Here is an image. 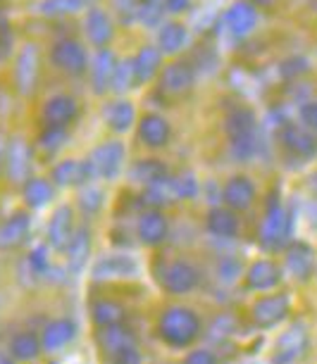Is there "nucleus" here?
<instances>
[{
  "instance_id": "7c9ffc66",
  "label": "nucleus",
  "mask_w": 317,
  "mask_h": 364,
  "mask_svg": "<svg viewBox=\"0 0 317 364\" xmlns=\"http://www.w3.org/2000/svg\"><path fill=\"white\" fill-rule=\"evenodd\" d=\"M41 350H43V343H41V338L36 333H29V331L17 333L15 338H12V343H10V353H12V357H15L17 362L36 360Z\"/></svg>"
},
{
  "instance_id": "6e6552de",
  "label": "nucleus",
  "mask_w": 317,
  "mask_h": 364,
  "mask_svg": "<svg viewBox=\"0 0 317 364\" xmlns=\"http://www.w3.org/2000/svg\"><path fill=\"white\" fill-rule=\"evenodd\" d=\"M74 236V212L70 205H62L53 212L51 224H48V245L53 250H67Z\"/></svg>"
},
{
  "instance_id": "c03bdc74",
  "label": "nucleus",
  "mask_w": 317,
  "mask_h": 364,
  "mask_svg": "<svg viewBox=\"0 0 317 364\" xmlns=\"http://www.w3.org/2000/svg\"><path fill=\"white\" fill-rule=\"evenodd\" d=\"M79 200H81V210H84V212H95L100 208V203H103V193L95 186L88 183V188L81 193Z\"/></svg>"
},
{
  "instance_id": "f8f14e48",
  "label": "nucleus",
  "mask_w": 317,
  "mask_h": 364,
  "mask_svg": "<svg viewBox=\"0 0 317 364\" xmlns=\"http://www.w3.org/2000/svg\"><path fill=\"white\" fill-rule=\"evenodd\" d=\"M281 143L298 157H313L317 153V136L310 129L284 124L281 129Z\"/></svg>"
},
{
  "instance_id": "9b49d317",
  "label": "nucleus",
  "mask_w": 317,
  "mask_h": 364,
  "mask_svg": "<svg viewBox=\"0 0 317 364\" xmlns=\"http://www.w3.org/2000/svg\"><path fill=\"white\" fill-rule=\"evenodd\" d=\"M222 198L229 210H248L256 198V186L248 176H232L224 183Z\"/></svg>"
},
{
  "instance_id": "f3484780",
  "label": "nucleus",
  "mask_w": 317,
  "mask_h": 364,
  "mask_svg": "<svg viewBox=\"0 0 317 364\" xmlns=\"http://www.w3.org/2000/svg\"><path fill=\"white\" fill-rule=\"evenodd\" d=\"M139 139L148 148H162L170 141V124L160 114H146L139 122Z\"/></svg>"
},
{
  "instance_id": "8fccbe9b",
  "label": "nucleus",
  "mask_w": 317,
  "mask_h": 364,
  "mask_svg": "<svg viewBox=\"0 0 317 364\" xmlns=\"http://www.w3.org/2000/svg\"><path fill=\"white\" fill-rule=\"evenodd\" d=\"M162 8L167 12H184L189 8V0H162Z\"/></svg>"
},
{
  "instance_id": "473e14b6",
  "label": "nucleus",
  "mask_w": 317,
  "mask_h": 364,
  "mask_svg": "<svg viewBox=\"0 0 317 364\" xmlns=\"http://www.w3.org/2000/svg\"><path fill=\"white\" fill-rule=\"evenodd\" d=\"M208 229L219 238H232L239 231V219L232 210L227 208H215L208 215Z\"/></svg>"
},
{
  "instance_id": "09e8293b",
  "label": "nucleus",
  "mask_w": 317,
  "mask_h": 364,
  "mask_svg": "<svg viewBox=\"0 0 317 364\" xmlns=\"http://www.w3.org/2000/svg\"><path fill=\"white\" fill-rule=\"evenodd\" d=\"M113 364H141V355L136 348H129V350H124V353L115 355Z\"/></svg>"
},
{
  "instance_id": "bb28decb",
  "label": "nucleus",
  "mask_w": 317,
  "mask_h": 364,
  "mask_svg": "<svg viewBox=\"0 0 317 364\" xmlns=\"http://www.w3.org/2000/svg\"><path fill=\"white\" fill-rule=\"evenodd\" d=\"M136 274V262L129 255H110L103 257L93 269L95 279H122Z\"/></svg>"
},
{
  "instance_id": "39448f33",
  "label": "nucleus",
  "mask_w": 317,
  "mask_h": 364,
  "mask_svg": "<svg viewBox=\"0 0 317 364\" xmlns=\"http://www.w3.org/2000/svg\"><path fill=\"white\" fill-rule=\"evenodd\" d=\"M289 229H291V222H289L284 208L279 203H272L265 215L263 226H260V240H263V245L265 248H277V245L286 240Z\"/></svg>"
},
{
  "instance_id": "c9c22d12",
  "label": "nucleus",
  "mask_w": 317,
  "mask_h": 364,
  "mask_svg": "<svg viewBox=\"0 0 317 364\" xmlns=\"http://www.w3.org/2000/svg\"><path fill=\"white\" fill-rule=\"evenodd\" d=\"M53 198V188L46 178H29L24 186V200L29 208H43L46 203H51Z\"/></svg>"
},
{
  "instance_id": "f03ea898",
  "label": "nucleus",
  "mask_w": 317,
  "mask_h": 364,
  "mask_svg": "<svg viewBox=\"0 0 317 364\" xmlns=\"http://www.w3.org/2000/svg\"><path fill=\"white\" fill-rule=\"evenodd\" d=\"M51 60L58 70H62L65 74H72V77H81L88 67L84 46L74 38H60L58 43L51 48Z\"/></svg>"
},
{
  "instance_id": "a19ab883",
  "label": "nucleus",
  "mask_w": 317,
  "mask_h": 364,
  "mask_svg": "<svg viewBox=\"0 0 317 364\" xmlns=\"http://www.w3.org/2000/svg\"><path fill=\"white\" fill-rule=\"evenodd\" d=\"M172 188L177 198H194L198 193V183L191 174H179L172 178Z\"/></svg>"
},
{
  "instance_id": "ea45409f",
  "label": "nucleus",
  "mask_w": 317,
  "mask_h": 364,
  "mask_svg": "<svg viewBox=\"0 0 317 364\" xmlns=\"http://www.w3.org/2000/svg\"><path fill=\"white\" fill-rule=\"evenodd\" d=\"M81 5H84L81 0H43L38 8L48 17H58V15H72V12H77Z\"/></svg>"
},
{
  "instance_id": "4c0bfd02",
  "label": "nucleus",
  "mask_w": 317,
  "mask_h": 364,
  "mask_svg": "<svg viewBox=\"0 0 317 364\" xmlns=\"http://www.w3.org/2000/svg\"><path fill=\"white\" fill-rule=\"evenodd\" d=\"M136 84V72H134V60H124V63H117L115 77H113V88L117 93L129 91Z\"/></svg>"
},
{
  "instance_id": "2f4dec72",
  "label": "nucleus",
  "mask_w": 317,
  "mask_h": 364,
  "mask_svg": "<svg viewBox=\"0 0 317 364\" xmlns=\"http://www.w3.org/2000/svg\"><path fill=\"white\" fill-rule=\"evenodd\" d=\"M91 314H93V321H95V324H98L100 328L122 326L124 317H127L124 307H122V305H117V302H113V300H98V302H93Z\"/></svg>"
},
{
  "instance_id": "ddd939ff",
  "label": "nucleus",
  "mask_w": 317,
  "mask_h": 364,
  "mask_svg": "<svg viewBox=\"0 0 317 364\" xmlns=\"http://www.w3.org/2000/svg\"><path fill=\"white\" fill-rule=\"evenodd\" d=\"M29 164H31V153L24 139H12L8 143V153H5V167H8V176L12 181H24L29 174Z\"/></svg>"
},
{
  "instance_id": "58836bf2",
  "label": "nucleus",
  "mask_w": 317,
  "mask_h": 364,
  "mask_svg": "<svg viewBox=\"0 0 317 364\" xmlns=\"http://www.w3.org/2000/svg\"><path fill=\"white\" fill-rule=\"evenodd\" d=\"M67 141V129H60V127H46L43 132L38 136V146L46 150V153H55L65 146Z\"/></svg>"
},
{
  "instance_id": "cd10ccee",
  "label": "nucleus",
  "mask_w": 317,
  "mask_h": 364,
  "mask_svg": "<svg viewBox=\"0 0 317 364\" xmlns=\"http://www.w3.org/2000/svg\"><path fill=\"white\" fill-rule=\"evenodd\" d=\"M162 65V50L160 48L146 46L141 48L139 55L134 58V72H136V84H146L157 74Z\"/></svg>"
},
{
  "instance_id": "423d86ee",
  "label": "nucleus",
  "mask_w": 317,
  "mask_h": 364,
  "mask_svg": "<svg viewBox=\"0 0 317 364\" xmlns=\"http://www.w3.org/2000/svg\"><path fill=\"white\" fill-rule=\"evenodd\" d=\"M38 81V48L24 46L15 63V84L22 95H29Z\"/></svg>"
},
{
  "instance_id": "7ed1b4c3",
  "label": "nucleus",
  "mask_w": 317,
  "mask_h": 364,
  "mask_svg": "<svg viewBox=\"0 0 317 364\" xmlns=\"http://www.w3.org/2000/svg\"><path fill=\"white\" fill-rule=\"evenodd\" d=\"M160 284L167 293L175 295L191 293L198 286V269L191 262L175 259V262L165 264V269L160 272Z\"/></svg>"
},
{
  "instance_id": "49530a36",
  "label": "nucleus",
  "mask_w": 317,
  "mask_h": 364,
  "mask_svg": "<svg viewBox=\"0 0 317 364\" xmlns=\"http://www.w3.org/2000/svg\"><path fill=\"white\" fill-rule=\"evenodd\" d=\"M48 264H51V262H48V252H46V248H36V250H33L31 255H29V267H31V269L36 272V274H43V272L48 269Z\"/></svg>"
},
{
  "instance_id": "c85d7f7f",
  "label": "nucleus",
  "mask_w": 317,
  "mask_h": 364,
  "mask_svg": "<svg viewBox=\"0 0 317 364\" xmlns=\"http://www.w3.org/2000/svg\"><path fill=\"white\" fill-rule=\"evenodd\" d=\"M103 117H105L108 127L113 129V132L117 134H124L129 132L134 124V105L129 100H113L105 105V112H103Z\"/></svg>"
},
{
  "instance_id": "f704fd0d",
  "label": "nucleus",
  "mask_w": 317,
  "mask_h": 364,
  "mask_svg": "<svg viewBox=\"0 0 317 364\" xmlns=\"http://www.w3.org/2000/svg\"><path fill=\"white\" fill-rule=\"evenodd\" d=\"M134 178L143 183V186H153V183L167 178V167L157 160H141L134 167Z\"/></svg>"
},
{
  "instance_id": "20e7f679",
  "label": "nucleus",
  "mask_w": 317,
  "mask_h": 364,
  "mask_svg": "<svg viewBox=\"0 0 317 364\" xmlns=\"http://www.w3.org/2000/svg\"><path fill=\"white\" fill-rule=\"evenodd\" d=\"M88 162H91V169L95 176L115 178L122 171V164H124V146L120 141L103 143V146L93 150V155L88 157Z\"/></svg>"
},
{
  "instance_id": "0eeeda50",
  "label": "nucleus",
  "mask_w": 317,
  "mask_h": 364,
  "mask_svg": "<svg viewBox=\"0 0 317 364\" xmlns=\"http://www.w3.org/2000/svg\"><path fill=\"white\" fill-rule=\"evenodd\" d=\"M308 348V333L303 326H291L289 331H284L279 336L277 341V348H274V357L272 362L274 364H291L296 362L298 357H303Z\"/></svg>"
},
{
  "instance_id": "aec40b11",
  "label": "nucleus",
  "mask_w": 317,
  "mask_h": 364,
  "mask_svg": "<svg viewBox=\"0 0 317 364\" xmlns=\"http://www.w3.org/2000/svg\"><path fill=\"white\" fill-rule=\"evenodd\" d=\"M136 231H139V238L143 245H157V243H162L165 236H167V219H165V215H160L157 210L143 212Z\"/></svg>"
},
{
  "instance_id": "3c124183",
  "label": "nucleus",
  "mask_w": 317,
  "mask_h": 364,
  "mask_svg": "<svg viewBox=\"0 0 317 364\" xmlns=\"http://www.w3.org/2000/svg\"><path fill=\"white\" fill-rule=\"evenodd\" d=\"M5 153H8V148H5V141H3V136H0V164L5 162Z\"/></svg>"
},
{
  "instance_id": "e433bc0d",
  "label": "nucleus",
  "mask_w": 317,
  "mask_h": 364,
  "mask_svg": "<svg viewBox=\"0 0 317 364\" xmlns=\"http://www.w3.org/2000/svg\"><path fill=\"white\" fill-rule=\"evenodd\" d=\"M172 198L175 196V188H172V178H165V181H157L153 186H146L143 191V200L153 208H162V205H170Z\"/></svg>"
},
{
  "instance_id": "dca6fc26",
  "label": "nucleus",
  "mask_w": 317,
  "mask_h": 364,
  "mask_svg": "<svg viewBox=\"0 0 317 364\" xmlns=\"http://www.w3.org/2000/svg\"><path fill=\"white\" fill-rule=\"evenodd\" d=\"M95 174L91 169V162H77L65 160L53 169V178L58 186H77V183H88Z\"/></svg>"
},
{
  "instance_id": "a878e982",
  "label": "nucleus",
  "mask_w": 317,
  "mask_h": 364,
  "mask_svg": "<svg viewBox=\"0 0 317 364\" xmlns=\"http://www.w3.org/2000/svg\"><path fill=\"white\" fill-rule=\"evenodd\" d=\"M115 70H117L115 55L110 53L108 48H100L98 55H95V60H93V72H91L95 93H105L108 86H113Z\"/></svg>"
},
{
  "instance_id": "393cba45",
  "label": "nucleus",
  "mask_w": 317,
  "mask_h": 364,
  "mask_svg": "<svg viewBox=\"0 0 317 364\" xmlns=\"http://www.w3.org/2000/svg\"><path fill=\"white\" fill-rule=\"evenodd\" d=\"M26 233H29V215H24V212L12 215L8 222L0 224V248H17V245H22Z\"/></svg>"
},
{
  "instance_id": "412c9836",
  "label": "nucleus",
  "mask_w": 317,
  "mask_h": 364,
  "mask_svg": "<svg viewBox=\"0 0 317 364\" xmlns=\"http://www.w3.org/2000/svg\"><path fill=\"white\" fill-rule=\"evenodd\" d=\"M286 264H289V272L293 274L296 279H301V281H306L313 277V272H315V252L310 245L306 243H296L289 248L286 252Z\"/></svg>"
},
{
  "instance_id": "4be33fe9",
  "label": "nucleus",
  "mask_w": 317,
  "mask_h": 364,
  "mask_svg": "<svg viewBox=\"0 0 317 364\" xmlns=\"http://www.w3.org/2000/svg\"><path fill=\"white\" fill-rule=\"evenodd\" d=\"M77 333V326L70 319H55L51 324H46L43 333H41V343H43V350L48 353H55V350L65 348L67 343L74 338Z\"/></svg>"
},
{
  "instance_id": "de8ad7c7",
  "label": "nucleus",
  "mask_w": 317,
  "mask_h": 364,
  "mask_svg": "<svg viewBox=\"0 0 317 364\" xmlns=\"http://www.w3.org/2000/svg\"><path fill=\"white\" fill-rule=\"evenodd\" d=\"M184 364H217V360L210 350H194V353L184 360Z\"/></svg>"
},
{
  "instance_id": "79ce46f5",
  "label": "nucleus",
  "mask_w": 317,
  "mask_h": 364,
  "mask_svg": "<svg viewBox=\"0 0 317 364\" xmlns=\"http://www.w3.org/2000/svg\"><path fill=\"white\" fill-rule=\"evenodd\" d=\"M12 46H15V36H12L10 22L0 15V60H8L12 55Z\"/></svg>"
},
{
  "instance_id": "f257e3e1",
  "label": "nucleus",
  "mask_w": 317,
  "mask_h": 364,
  "mask_svg": "<svg viewBox=\"0 0 317 364\" xmlns=\"http://www.w3.org/2000/svg\"><path fill=\"white\" fill-rule=\"evenodd\" d=\"M160 336L165 343H170L172 348H186L198 338L201 331V319L196 317L194 310L189 307H167L160 317Z\"/></svg>"
},
{
  "instance_id": "4468645a",
  "label": "nucleus",
  "mask_w": 317,
  "mask_h": 364,
  "mask_svg": "<svg viewBox=\"0 0 317 364\" xmlns=\"http://www.w3.org/2000/svg\"><path fill=\"white\" fill-rule=\"evenodd\" d=\"M227 24H229L234 36H246V33H251L258 24L256 5H251L248 0H237V3L227 10Z\"/></svg>"
},
{
  "instance_id": "5701e85b",
  "label": "nucleus",
  "mask_w": 317,
  "mask_h": 364,
  "mask_svg": "<svg viewBox=\"0 0 317 364\" xmlns=\"http://www.w3.org/2000/svg\"><path fill=\"white\" fill-rule=\"evenodd\" d=\"M84 29H86L88 41H91L93 46H98V48H105L110 43V38H113V22H110V17L98 8L86 12Z\"/></svg>"
},
{
  "instance_id": "37998d69",
  "label": "nucleus",
  "mask_w": 317,
  "mask_h": 364,
  "mask_svg": "<svg viewBox=\"0 0 317 364\" xmlns=\"http://www.w3.org/2000/svg\"><path fill=\"white\" fill-rule=\"evenodd\" d=\"M239 274H241V267L234 257H224L217 267V277H219V281H224V284H232Z\"/></svg>"
},
{
  "instance_id": "b1692460",
  "label": "nucleus",
  "mask_w": 317,
  "mask_h": 364,
  "mask_svg": "<svg viewBox=\"0 0 317 364\" xmlns=\"http://www.w3.org/2000/svg\"><path fill=\"white\" fill-rule=\"evenodd\" d=\"M98 343L100 348L105 350V355L115 357L124 353L129 348H136V341H134V333L124 326H110V328H100L98 333Z\"/></svg>"
},
{
  "instance_id": "9d476101",
  "label": "nucleus",
  "mask_w": 317,
  "mask_h": 364,
  "mask_svg": "<svg viewBox=\"0 0 317 364\" xmlns=\"http://www.w3.org/2000/svg\"><path fill=\"white\" fill-rule=\"evenodd\" d=\"M289 314V298L286 295H270L253 305V319L258 326H274Z\"/></svg>"
},
{
  "instance_id": "6ab92c4d",
  "label": "nucleus",
  "mask_w": 317,
  "mask_h": 364,
  "mask_svg": "<svg viewBox=\"0 0 317 364\" xmlns=\"http://www.w3.org/2000/svg\"><path fill=\"white\" fill-rule=\"evenodd\" d=\"M67 269L79 274L88 262V252H91V233H88L86 226L74 231V236L67 245Z\"/></svg>"
},
{
  "instance_id": "1a4fd4ad",
  "label": "nucleus",
  "mask_w": 317,
  "mask_h": 364,
  "mask_svg": "<svg viewBox=\"0 0 317 364\" xmlns=\"http://www.w3.org/2000/svg\"><path fill=\"white\" fill-rule=\"evenodd\" d=\"M77 117V100L72 95H53L43 105V124L65 129Z\"/></svg>"
},
{
  "instance_id": "72a5a7b5",
  "label": "nucleus",
  "mask_w": 317,
  "mask_h": 364,
  "mask_svg": "<svg viewBox=\"0 0 317 364\" xmlns=\"http://www.w3.org/2000/svg\"><path fill=\"white\" fill-rule=\"evenodd\" d=\"M186 43V26L179 22H167L160 29V36H157V46L165 55H175L184 48Z\"/></svg>"
},
{
  "instance_id": "a211bd4d",
  "label": "nucleus",
  "mask_w": 317,
  "mask_h": 364,
  "mask_svg": "<svg viewBox=\"0 0 317 364\" xmlns=\"http://www.w3.org/2000/svg\"><path fill=\"white\" fill-rule=\"evenodd\" d=\"M227 136L232 141H244V139H253L256 136V114L248 107H237L227 114Z\"/></svg>"
},
{
  "instance_id": "a18cd8bd",
  "label": "nucleus",
  "mask_w": 317,
  "mask_h": 364,
  "mask_svg": "<svg viewBox=\"0 0 317 364\" xmlns=\"http://www.w3.org/2000/svg\"><path fill=\"white\" fill-rule=\"evenodd\" d=\"M301 122L306 124V129L310 132H317V102H303L301 105Z\"/></svg>"
},
{
  "instance_id": "c756f323",
  "label": "nucleus",
  "mask_w": 317,
  "mask_h": 364,
  "mask_svg": "<svg viewBox=\"0 0 317 364\" xmlns=\"http://www.w3.org/2000/svg\"><path fill=\"white\" fill-rule=\"evenodd\" d=\"M246 284L253 291H270L279 284V269L272 262H256L246 274Z\"/></svg>"
},
{
  "instance_id": "2eb2a0df",
  "label": "nucleus",
  "mask_w": 317,
  "mask_h": 364,
  "mask_svg": "<svg viewBox=\"0 0 317 364\" xmlns=\"http://www.w3.org/2000/svg\"><path fill=\"white\" fill-rule=\"evenodd\" d=\"M160 86H162L165 93L184 95L191 86H194V70L184 63L165 65L162 77H160Z\"/></svg>"
}]
</instances>
